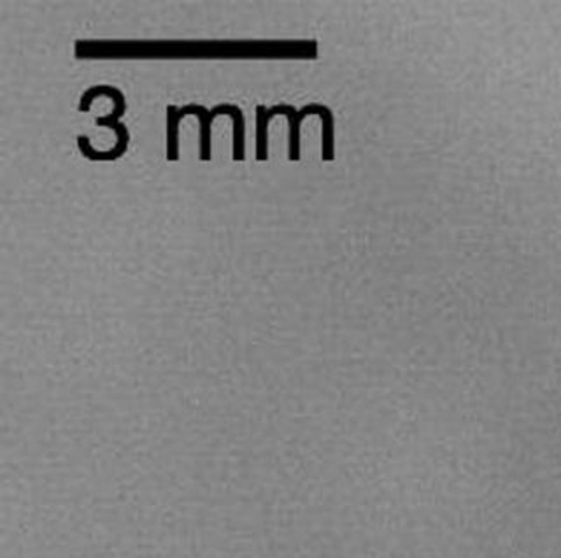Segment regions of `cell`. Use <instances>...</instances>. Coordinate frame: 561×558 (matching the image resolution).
<instances>
[{"label":"cell","instance_id":"6da1fadb","mask_svg":"<svg viewBox=\"0 0 561 558\" xmlns=\"http://www.w3.org/2000/svg\"><path fill=\"white\" fill-rule=\"evenodd\" d=\"M286 115L289 119V151L288 159L291 162L300 160V122L307 115H320L323 119V160H333V115L329 107L320 104H309L304 110L295 111L291 106L256 107V160L265 162L268 159L267 128L272 116Z\"/></svg>","mask_w":561,"mask_h":558},{"label":"cell","instance_id":"7a4b0ae2","mask_svg":"<svg viewBox=\"0 0 561 558\" xmlns=\"http://www.w3.org/2000/svg\"><path fill=\"white\" fill-rule=\"evenodd\" d=\"M197 115L201 119V160L207 162L213 157L210 153V125L213 119L219 115L218 110H206V107L192 106L167 107V159L178 160V125H180L181 116Z\"/></svg>","mask_w":561,"mask_h":558}]
</instances>
